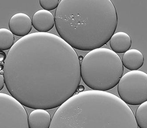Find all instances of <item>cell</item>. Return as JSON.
I'll use <instances>...</instances> for the list:
<instances>
[{
	"label": "cell",
	"mask_w": 147,
	"mask_h": 128,
	"mask_svg": "<svg viewBox=\"0 0 147 128\" xmlns=\"http://www.w3.org/2000/svg\"><path fill=\"white\" fill-rule=\"evenodd\" d=\"M135 117L138 127L147 128V101L138 107Z\"/></svg>",
	"instance_id": "cell-13"
},
{
	"label": "cell",
	"mask_w": 147,
	"mask_h": 128,
	"mask_svg": "<svg viewBox=\"0 0 147 128\" xmlns=\"http://www.w3.org/2000/svg\"><path fill=\"white\" fill-rule=\"evenodd\" d=\"M15 38L11 31L7 29H0V50L6 51L11 48Z\"/></svg>",
	"instance_id": "cell-12"
},
{
	"label": "cell",
	"mask_w": 147,
	"mask_h": 128,
	"mask_svg": "<svg viewBox=\"0 0 147 128\" xmlns=\"http://www.w3.org/2000/svg\"><path fill=\"white\" fill-rule=\"evenodd\" d=\"M32 25L40 33H47L51 30L55 25V18L48 11L40 10L33 15Z\"/></svg>",
	"instance_id": "cell-8"
},
{
	"label": "cell",
	"mask_w": 147,
	"mask_h": 128,
	"mask_svg": "<svg viewBox=\"0 0 147 128\" xmlns=\"http://www.w3.org/2000/svg\"><path fill=\"white\" fill-rule=\"evenodd\" d=\"M5 83V79H4V75L0 73V91H1L3 89Z\"/></svg>",
	"instance_id": "cell-15"
},
{
	"label": "cell",
	"mask_w": 147,
	"mask_h": 128,
	"mask_svg": "<svg viewBox=\"0 0 147 128\" xmlns=\"http://www.w3.org/2000/svg\"><path fill=\"white\" fill-rule=\"evenodd\" d=\"M79 57V59L80 61H82L83 60V57L82 56H80V57Z\"/></svg>",
	"instance_id": "cell-18"
},
{
	"label": "cell",
	"mask_w": 147,
	"mask_h": 128,
	"mask_svg": "<svg viewBox=\"0 0 147 128\" xmlns=\"http://www.w3.org/2000/svg\"><path fill=\"white\" fill-rule=\"evenodd\" d=\"M123 71L121 58L108 48L90 51L83 57L81 64L83 82L95 91H105L114 88L123 76Z\"/></svg>",
	"instance_id": "cell-4"
},
{
	"label": "cell",
	"mask_w": 147,
	"mask_h": 128,
	"mask_svg": "<svg viewBox=\"0 0 147 128\" xmlns=\"http://www.w3.org/2000/svg\"><path fill=\"white\" fill-rule=\"evenodd\" d=\"M4 67V64H3V63H0V71L3 70Z\"/></svg>",
	"instance_id": "cell-17"
},
{
	"label": "cell",
	"mask_w": 147,
	"mask_h": 128,
	"mask_svg": "<svg viewBox=\"0 0 147 128\" xmlns=\"http://www.w3.org/2000/svg\"><path fill=\"white\" fill-rule=\"evenodd\" d=\"M55 24L60 37L72 48L91 51L110 40L117 29L118 16L110 0H62Z\"/></svg>",
	"instance_id": "cell-2"
},
{
	"label": "cell",
	"mask_w": 147,
	"mask_h": 128,
	"mask_svg": "<svg viewBox=\"0 0 147 128\" xmlns=\"http://www.w3.org/2000/svg\"><path fill=\"white\" fill-rule=\"evenodd\" d=\"M120 97L130 105H141L147 101V74L131 71L123 75L118 86Z\"/></svg>",
	"instance_id": "cell-5"
},
{
	"label": "cell",
	"mask_w": 147,
	"mask_h": 128,
	"mask_svg": "<svg viewBox=\"0 0 147 128\" xmlns=\"http://www.w3.org/2000/svg\"><path fill=\"white\" fill-rule=\"evenodd\" d=\"M29 128H49L52 119L49 113L43 109H35L29 115Z\"/></svg>",
	"instance_id": "cell-11"
},
{
	"label": "cell",
	"mask_w": 147,
	"mask_h": 128,
	"mask_svg": "<svg viewBox=\"0 0 147 128\" xmlns=\"http://www.w3.org/2000/svg\"><path fill=\"white\" fill-rule=\"evenodd\" d=\"M0 73L2 75H4V70H1V71H0Z\"/></svg>",
	"instance_id": "cell-19"
},
{
	"label": "cell",
	"mask_w": 147,
	"mask_h": 128,
	"mask_svg": "<svg viewBox=\"0 0 147 128\" xmlns=\"http://www.w3.org/2000/svg\"><path fill=\"white\" fill-rule=\"evenodd\" d=\"M9 27L11 33L16 36L20 37L27 36L32 29L31 19L26 14H16L10 19Z\"/></svg>",
	"instance_id": "cell-7"
},
{
	"label": "cell",
	"mask_w": 147,
	"mask_h": 128,
	"mask_svg": "<svg viewBox=\"0 0 147 128\" xmlns=\"http://www.w3.org/2000/svg\"><path fill=\"white\" fill-rule=\"evenodd\" d=\"M0 128H29L23 105L12 96L0 93Z\"/></svg>",
	"instance_id": "cell-6"
},
{
	"label": "cell",
	"mask_w": 147,
	"mask_h": 128,
	"mask_svg": "<svg viewBox=\"0 0 147 128\" xmlns=\"http://www.w3.org/2000/svg\"><path fill=\"white\" fill-rule=\"evenodd\" d=\"M6 55L2 51H0V63H3L5 60Z\"/></svg>",
	"instance_id": "cell-16"
},
{
	"label": "cell",
	"mask_w": 147,
	"mask_h": 128,
	"mask_svg": "<svg viewBox=\"0 0 147 128\" xmlns=\"http://www.w3.org/2000/svg\"><path fill=\"white\" fill-rule=\"evenodd\" d=\"M110 45L114 52L123 54L130 49L132 40L127 33L123 32H117L111 38Z\"/></svg>",
	"instance_id": "cell-9"
},
{
	"label": "cell",
	"mask_w": 147,
	"mask_h": 128,
	"mask_svg": "<svg viewBox=\"0 0 147 128\" xmlns=\"http://www.w3.org/2000/svg\"><path fill=\"white\" fill-rule=\"evenodd\" d=\"M40 4L45 10L52 11L57 9L59 5V0H40Z\"/></svg>",
	"instance_id": "cell-14"
},
{
	"label": "cell",
	"mask_w": 147,
	"mask_h": 128,
	"mask_svg": "<svg viewBox=\"0 0 147 128\" xmlns=\"http://www.w3.org/2000/svg\"><path fill=\"white\" fill-rule=\"evenodd\" d=\"M49 128H139L134 112L119 97L102 91L80 92L59 107Z\"/></svg>",
	"instance_id": "cell-3"
},
{
	"label": "cell",
	"mask_w": 147,
	"mask_h": 128,
	"mask_svg": "<svg viewBox=\"0 0 147 128\" xmlns=\"http://www.w3.org/2000/svg\"><path fill=\"white\" fill-rule=\"evenodd\" d=\"M144 62V56L142 53L135 49L127 51L122 59L123 66L130 71L138 70L143 66Z\"/></svg>",
	"instance_id": "cell-10"
},
{
	"label": "cell",
	"mask_w": 147,
	"mask_h": 128,
	"mask_svg": "<svg viewBox=\"0 0 147 128\" xmlns=\"http://www.w3.org/2000/svg\"><path fill=\"white\" fill-rule=\"evenodd\" d=\"M7 89L34 109L59 107L74 95L81 82L77 53L61 37L34 33L16 41L4 64Z\"/></svg>",
	"instance_id": "cell-1"
}]
</instances>
